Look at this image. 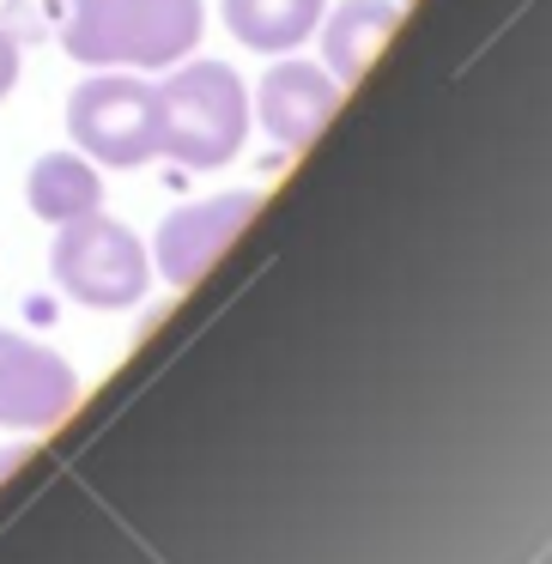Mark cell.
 Masks as SVG:
<instances>
[{"label": "cell", "instance_id": "3957f363", "mask_svg": "<svg viewBox=\"0 0 552 564\" xmlns=\"http://www.w3.org/2000/svg\"><path fill=\"white\" fill-rule=\"evenodd\" d=\"M67 134L98 171H140L164 147V104L159 79L98 67L67 91Z\"/></svg>", "mask_w": 552, "mask_h": 564}, {"label": "cell", "instance_id": "30bf717a", "mask_svg": "<svg viewBox=\"0 0 552 564\" xmlns=\"http://www.w3.org/2000/svg\"><path fill=\"white\" fill-rule=\"evenodd\" d=\"M25 200L43 225H67L86 219V213L104 207V171L86 159V152H43L25 176Z\"/></svg>", "mask_w": 552, "mask_h": 564}, {"label": "cell", "instance_id": "ba28073f", "mask_svg": "<svg viewBox=\"0 0 552 564\" xmlns=\"http://www.w3.org/2000/svg\"><path fill=\"white\" fill-rule=\"evenodd\" d=\"M401 25V0H334L322 13V67H328L340 86H358V79L377 67L382 43Z\"/></svg>", "mask_w": 552, "mask_h": 564}, {"label": "cell", "instance_id": "9c48e42d", "mask_svg": "<svg viewBox=\"0 0 552 564\" xmlns=\"http://www.w3.org/2000/svg\"><path fill=\"white\" fill-rule=\"evenodd\" d=\"M328 0H219V19L243 50L256 55H292L316 37Z\"/></svg>", "mask_w": 552, "mask_h": 564}, {"label": "cell", "instance_id": "7c38bea8", "mask_svg": "<svg viewBox=\"0 0 552 564\" xmlns=\"http://www.w3.org/2000/svg\"><path fill=\"white\" fill-rule=\"evenodd\" d=\"M19 462H25V449H0V474H13Z\"/></svg>", "mask_w": 552, "mask_h": 564}, {"label": "cell", "instance_id": "8992f818", "mask_svg": "<svg viewBox=\"0 0 552 564\" xmlns=\"http://www.w3.org/2000/svg\"><path fill=\"white\" fill-rule=\"evenodd\" d=\"M256 207H261L256 188H225V195H213V200H188V207L164 213L159 237H152V273H164L176 292L195 285L201 273L219 261V249L249 225Z\"/></svg>", "mask_w": 552, "mask_h": 564}, {"label": "cell", "instance_id": "8fae6325", "mask_svg": "<svg viewBox=\"0 0 552 564\" xmlns=\"http://www.w3.org/2000/svg\"><path fill=\"white\" fill-rule=\"evenodd\" d=\"M19 74H25V50H19V37L7 25H0V98H13Z\"/></svg>", "mask_w": 552, "mask_h": 564}, {"label": "cell", "instance_id": "277c9868", "mask_svg": "<svg viewBox=\"0 0 552 564\" xmlns=\"http://www.w3.org/2000/svg\"><path fill=\"white\" fill-rule=\"evenodd\" d=\"M50 273L74 304L86 310H134L152 285V249L110 213H86V219L55 225L50 243Z\"/></svg>", "mask_w": 552, "mask_h": 564}, {"label": "cell", "instance_id": "52a82bcc", "mask_svg": "<svg viewBox=\"0 0 552 564\" xmlns=\"http://www.w3.org/2000/svg\"><path fill=\"white\" fill-rule=\"evenodd\" d=\"M346 86L328 74V67L304 62V55H285L280 67H268L249 98V122H261V134L273 140L280 152H304L322 128L334 122Z\"/></svg>", "mask_w": 552, "mask_h": 564}, {"label": "cell", "instance_id": "7a4b0ae2", "mask_svg": "<svg viewBox=\"0 0 552 564\" xmlns=\"http://www.w3.org/2000/svg\"><path fill=\"white\" fill-rule=\"evenodd\" d=\"M164 159L183 171H219L249 140V86L225 62H183L159 79Z\"/></svg>", "mask_w": 552, "mask_h": 564}, {"label": "cell", "instance_id": "5b68a950", "mask_svg": "<svg viewBox=\"0 0 552 564\" xmlns=\"http://www.w3.org/2000/svg\"><path fill=\"white\" fill-rule=\"evenodd\" d=\"M79 406V370L55 346L0 328V431H50Z\"/></svg>", "mask_w": 552, "mask_h": 564}, {"label": "cell", "instance_id": "6da1fadb", "mask_svg": "<svg viewBox=\"0 0 552 564\" xmlns=\"http://www.w3.org/2000/svg\"><path fill=\"white\" fill-rule=\"evenodd\" d=\"M207 31V0H67L62 50L79 67H176Z\"/></svg>", "mask_w": 552, "mask_h": 564}]
</instances>
